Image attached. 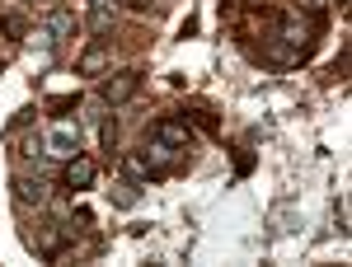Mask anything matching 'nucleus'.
<instances>
[{"mask_svg":"<svg viewBox=\"0 0 352 267\" xmlns=\"http://www.w3.org/2000/svg\"><path fill=\"white\" fill-rule=\"evenodd\" d=\"M109 197H113V207H136V202H141V187L136 183H118V187H109Z\"/></svg>","mask_w":352,"mask_h":267,"instance_id":"nucleus-11","label":"nucleus"},{"mask_svg":"<svg viewBox=\"0 0 352 267\" xmlns=\"http://www.w3.org/2000/svg\"><path fill=\"white\" fill-rule=\"evenodd\" d=\"M118 169H122V174H127V183H136V187H146L151 178H160V174L146 164V155H141V150H127V155H118Z\"/></svg>","mask_w":352,"mask_h":267,"instance_id":"nucleus-7","label":"nucleus"},{"mask_svg":"<svg viewBox=\"0 0 352 267\" xmlns=\"http://www.w3.org/2000/svg\"><path fill=\"white\" fill-rule=\"evenodd\" d=\"M338 10H343V14H348V0H338Z\"/></svg>","mask_w":352,"mask_h":267,"instance_id":"nucleus-21","label":"nucleus"},{"mask_svg":"<svg viewBox=\"0 0 352 267\" xmlns=\"http://www.w3.org/2000/svg\"><path fill=\"white\" fill-rule=\"evenodd\" d=\"M89 28H94V33H109V28H113L109 5H94V14H89Z\"/></svg>","mask_w":352,"mask_h":267,"instance_id":"nucleus-15","label":"nucleus"},{"mask_svg":"<svg viewBox=\"0 0 352 267\" xmlns=\"http://www.w3.org/2000/svg\"><path fill=\"white\" fill-rule=\"evenodd\" d=\"M47 33H52L56 43H61V38H71V33H80V19L61 10V14H52V19H47Z\"/></svg>","mask_w":352,"mask_h":267,"instance_id":"nucleus-10","label":"nucleus"},{"mask_svg":"<svg viewBox=\"0 0 352 267\" xmlns=\"http://www.w3.org/2000/svg\"><path fill=\"white\" fill-rule=\"evenodd\" d=\"M263 56H268L272 66H282V71H292V66H300L310 52H300V47H292V43H282V38H268V47H263Z\"/></svg>","mask_w":352,"mask_h":267,"instance_id":"nucleus-8","label":"nucleus"},{"mask_svg":"<svg viewBox=\"0 0 352 267\" xmlns=\"http://www.w3.org/2000/svg\"><path fill=\"white\" fill-rule=\"evenodd\" d=\"M151 141H160V146H169V150H188L192 146V127H188V117H155L151 122Z\"/></svg>","mask_w":352,"mask_h":267,"instance_id":"nucleus-3","label":"nucleus"},{"mask_svg":"<svg viewBox=\"0 0 352 267\" xmlns=\"http://www.w3.org/2000/svg\"><path fill=\"white\" fill-rule=\"evenodd\" d=\"M127 5H132V10H155L160 0H127Z\"/></svg>","mask_w":352,"mask_h":267,"instance_id":"nucleus-20","label":"nucleus"},{"mask_svg":"<svg viewBox=\"0 0 352 267\" xmlns=\"http://www.w3.org/2000/svg\"><path fill=\"white\" fill-rule=\"evenodd\" d=\"M109 43H94V47H85L80 52V61H76V71H80V76H104V71H109Z\"/></svg>","mask_w":352,"mask_h":267,"instance_id":"nucleus-9","label":"nucleus"},{"mask_svg":"<svg viewBox=\"0 0 352 267\" xmlns=\"http://www.w3.org/2000/svg\"><path fill=\"white\" fill-rule=\"evenodd\" d=\"M14 202H19V207H38V211H43V207H47V183H43V178L19 174V178H14Z\"/></svg>","mask_w":352,"mask_h":267,"instance_id":"nucleus-6","label":"nucleus"},{"mask_svg":"<svg viewBox=\"0 0 352 267\" xmlns=\"http://www.w3.org/2000/svg\"><path fill=\"white\" fill-rule=\"evenodd\" d=\"M47 108H52V117H56V122H61V117H66L71 108H80V94H61V99H52Z\"/></svg>","mask_w":352,"mask_h":267,"instance_id":"nucleus-13","label":"nucleus"},{"mask_svg":"<svg viewBox=\"0 0 352 267\" xmlns=\"http://www.w3.org/2000/svg\"><path fill=\"white\" fill-rule=\"evenodd\" d=\"M99 146L109 150V160H113V150H118V117H104L99 122Z\"/></svg>","mask_w":352,"mask_h":267,"instance_id":"nucleus-12","label":"nucleus"},{"mask_svg":"<svg viewBox=\"0 0 352 267\" xmlns=\"http://www.w3.org/2000/svg\"><path fill=\"white\" fill-rule=\"evenodd\" d=\"M146 84V71H136V66H127V71H109V80H104V89H99V99L109 108L127 104V99H136V89Z\"/></svg>","mask_w":352,"mask_h":267,"instance_id":"nucleus-2","label":"nucleus"},{"mask_svg":"<svg viewBox=\"0 0 352 267\" xmlns=\"http://www.w3.org/2000/svg\"><path fill=\"white\" fill-rule=\"evenodd\" d=\"M47 155H52V160H76V155H80V132H76L66 117H61L52 127V136H47Z\"/></svg>","mask_w":352,"mask_h":267,"instance_id":"nucleus-4","label":"nucleus"},{"mask_svg":"<svg viewBox=\"0 0 352 267\" xmlns=\"http://www.w3.org/2000/svg\"><path fill=\"white\" fill-rule=\"evenodd\" d=\"M19 155H28V160L47 155V141H43V136H24V141H19Z\"/></svg>","mask_w":352,"mask_h":267,"instance_id":"nucleus-14","label":"nucleus"},{"mask_svg":"<svg viewBox=\"0 0 352 267\" xmlns=\"http://www.w3.org/2000/svg\"><path fill=\"white\" fill-rule=\"evenodd\" d=\"M0 33H10V38H24L28 24L19 19V14H0Z\"/></svg>","mask_w":352,"mask_h":267,"instance_id":"nucleus-16","label":"nucleus"},{"mask_svg":"<svg viewBox=\"0 0 352 267\" xmlns=\"http://www.w3.org/2000/svg\"><path fill=\"white\" fill-rule=\"evenodd\" d=\"M94 178H99V164L89 160V155H76V160H66V174H61L66 192H85V187H94Z\"/></svg>","mask_w":352,"mask_h":267,"instance_id":"nucleus-5","label":"nucleus"},{"mask_svg":"<svg viewBox=\"0 0 352 267\" xmlns=\"http://www.w3.org/2000/svg\"><path fill=\"white\" fill-rule=\"evenodd\" d=\"M320 28H324V24H320V19H310L305 10H282L272 38L292 43V47H300V52H315V33H320Z\"/></svg>","mask_w":352,"mask_h":267,"instance_id":"nucleus-1","label":"nucleus"},{"mask_svg":"<svg viewBox=\"0 0 352 267\" xmlns=\"http://www.w3.org/2000/svg\"><path fill=\"white\" fill-rule=\"evenodd\" d=\"M28 117H33V108H19V113H14V117H10V127H5V136H14L19 132V127H24Z\"/></svg>","mask_w":352,"mask_h":267,"instance_id":"nucleus-19","label":"nucleus"},{"mask_svg":"<svg viewBox=\"0 0 352 267\" xmlns=\"http://www.w3.org/2000/svg\"><path fill=\"white\" fill-rule=\"evenodd\" d=\"M300 10H305L310 19H320V24H324V14H329V0H300Z\"/></svg>","mask_w":352,"mask_h":267,"instance_id":"nucleus-17","label":"nucleus"},{"mask_svg":"<svg viewBox=\"0 0 352 267\" xmlns=\"http://www.w3.org/2000/svg\"><path fill=\"white\" fill-rule=\"evenodd\" d=\"M249 169H254V150H249V146H240V155H235V174H249Z\"/></svg>","mask_w":352,"mask_h":267,"instance_id":"nucleus-18","label":"nucleus"},{"mask_svg":"<svg viewBox=\"0 0 352 267\" xmlns=\"http://www.w3.org/2000/svg\"><path fill=\"white\" fill-rule=\"evenodd\" d=\"M94 5H109V0H94Z\"/></svg>","mask_w":352,"mask_h":267,"instance_id":"nucleus-22","label":"nucleus"}]
</instances>
